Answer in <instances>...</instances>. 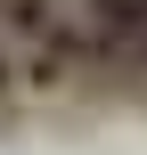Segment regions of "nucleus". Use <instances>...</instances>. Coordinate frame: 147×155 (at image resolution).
Wrapping results in <instances>:
<instances>
[{
    "label": "nucleus",
    "instance_id": "nucleus-1",
    "mask_svg": "<svg viewBox=\"0 0 147 155\" xmlns=\"http://www.w3.org/2000/svg\"><path fill=\"white\" fill-rule=\"evenodd\" d=\"M25 98V65H16V49L0 41V106H16Z\"/></svg>",
    "mask_w": 147,
    "mask_h": 155
}]
</instances>
